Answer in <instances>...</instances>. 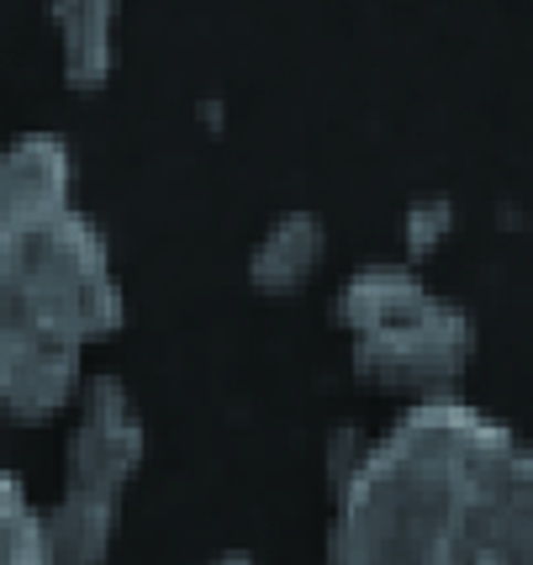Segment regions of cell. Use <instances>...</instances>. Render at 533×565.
I'll return each instance as SVG.
<instances>
[{
  "mask_svg": "<svg viewBox=\"0 0 533 565\" xmlns=\"http://www.w3.org/2000/svg\"><path fill=\"white\" fill-rule=\"evenodd\" d=\"M518 434L460 396H417L386 439L364 444L333 492V561L460 565V544L508 470Z\"/></svg>",
  "mask_w": 533,
  "mask_h": 565,
  "instance_id": "obj_1",
  "label": "cell"
},
{
  "mask_svg": "<svg viewBox=\"0 0 533 565\" xmlns=\"http://www.w3.org/2000/svg\"><path fill=\"white\" fill-rule=\"evenodd\" d=\"M0 291L70 312L85 339H111L127 318V296L111 275V248L74 201L43 212L0 206Z\"/></svg>",
  "mask_w": 533,
  "mask_h": 565,
  "instance_id": "obj_2",
  "label": "cell"
},
{
  "mask_svg": "<svg viewBox=\"0 0 533 565\" xmlns=\"http://www.w3.org/2000/svg\"><path fill=\"white\" fill-rule=\"evenodd\" d=\"M476 354V322L455 301H423L413 318L354 339V375L370 386H396L413 396L455 392Z\"/></svg>",
  "mask_w": 533,
  "mask_h": 565,
  "instance_id": "obj_3",
  "label": "cell"
},
{
  "mask_svg": "<svg viewBox=\"0 0 533 565\" xmlns=\"http://www.w3.org/2000/svg\"><path fill=\"white\" fill-rule=\"evenodd\" d=\"M143 466V423L121 381H90L85 407L64 444V497L121 513L127 481Z\"/></svg>",
  "mask_w": 533,
  "mask_h": 565,
  "instance_id": "obj_4",
  "label": "cell"
},
{
  "mask_svg": "<svg viewBox=\"0 0 533 565\" xmlns=\"http://www.w3.org/2000/svg\"><path fill=\"white\" fill-rule=\"evenodd\" d=\"M79 344H53V339H26V344H0V413L17 423H49L64 413L79 392Z\"/></svg>",
  "mask_w": 533,
  "mask_h": 565,
  "instance_id": "obj_5",
  "label": "cell"
},
{
  "mask_svg": "<svg viewBox=\"0 0 533 565\" xmlns=\"http://www.w3.org/2000/svg\"><path fill=\"white\" fill-rule=\"evenodd\" d=\"M460 565H533V449L518 444L508 470L460 544Z\"/></svg>",
  "mask_w": 533,
  "mask_h": 565,
  "instance_id": "obj_6",
  "label": "cell"
},
{
  "mask_svg": "<svg viewBox=\"0 0 533 565\" xmlns=\"http://www.w3.org/2000/svg\"><path fill=\"white\" fill-rule=\"evenodd\" d=\"M49 22L58 38V70L74 90H100L117 70L121 0H49Z\"/></svg>",
  "mask_w": 533,
  "mask_h": 565,
  "instance_id": "obj_7",
  "label": "cell"
},
{
  "mask_svg": "<svg viewBox=\"0 0 533 565\" xmlns=\"http://www.w3.org/2000/svg\"><path fill=\"white\" fill-rule=\"evenodd\" d=\"M74 201V153L58 132H22L0 148V206L43 212Z\"/></svg>",
  "mask_w": 533,
  "mask_h": 565,
  "instance_id": "obj_8",
  "label": "cell"
},
{
  "mask_svg": "<svg viewBox=\"0 0 533 565\" xmlns=\"http://www.w3.org/2000/svg\"><path fill=\"white\" fill-rule=\"evenodd\" d=\"M328 254V227L312 212H286L265 227V238L248 254V286L265 296H291L317 275Z\"/></svg>",
  "mask_w": 533,
  "mask_h": 565,
  "instance_id": "obj_9",
  "label": "cell"
},
{
  "mask_svg": "<svg viewBox=\"0 0 533 565\" xmlns=\"http://www.w3.org/2000/svg\"><path fill=\"white\" fill-rule=\"evenodd\" d=\"M423 301H434V291L423 286V275L407 270V265H370V270H354L339 291V322L349 339H364V333H381L391 322L413 318Z\"/></svg>",
  "mask_w": 533,
  "mask_h": 565,
  "instance_id": "obj_10",
  "label": "cell"
},
{
  "mask_svg": "<svg viewBox=\"0 0 533 565\" xmlns=\"http://www.w3.org/2000/svg\"><path fill=\"white\" fill-rule=\"evenodd\" d=\"M38 565L49 561V550H43V513L32 508V497L26 487L11 476V470H0V565Z\"/></svg>",
  "mask_w": 533,
  "mask_h": 565,
  "instance_id": "obj_11",
  "label": "cell"
},
{
  "mask_svg": "<svg viewBox=\"0 0 533 565\" xmlns=\"http://www.w3.org/2000/svg\"><path fill=\"white\" fill-rule=\"evenodd\" d=\"M449 227H455V206L449 201H417L413 212H407V254L413 259L434 254L449 238Z\"/></svg>",
  "mask_w": 533,
  "mask_h": 565,
  "instance_id": "obj_12",
  "label": "cell"
},
{
  "mask_svg": "<svg viewBox=\"0 0 533 565\" xmlns=\"http://www.w3.org/2000/svg\"><path fill=\"white\" fill-rule=\"evenodd\" d=\"M0 148H6V143H0Z\"/></svg>",
  "mask_w": 533,
  "mask_h": 565,
  "instance_id": "obj_13",
  "label": "cell"
}]
</instances>
